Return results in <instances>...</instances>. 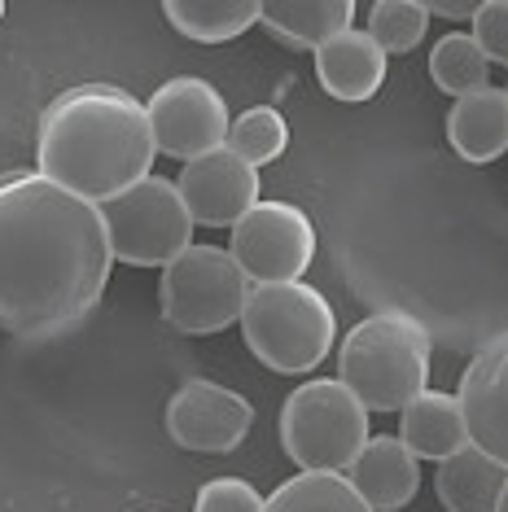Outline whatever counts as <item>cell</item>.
Returning <instances> with one entry per match:
<instances>
[{
	"mask_svg": "<svg viewBox=\"0 0 508 512\" xmlns=\"http://www.w3.org/2000/svg\"><path fill=\"white\" fill-rule=\"evenodd\" d=\"M110 232V250L119 263L132 267H167L193 246V215L180 197L176 180L149 176L101 206Z\"/></svg>",
	"mask_w": 508,
	"mask_h": 512,
	"instance_id": "8992f818",
	"label": "cell"
},
{
	"mask_svg": "<svg viewBox=\"0 0 508 512\" xmlns=\"http://www.w3.org/2000/svg\"><path fill=\"white\" fill-rule=\"evenodd\" d=\"M316 79L333 101L360 106V101H373L377 88L386 84V53L368 31L346 27L316 49Z\"/></svg>",
	"mask_w": 508,
	"mask_h": 512,
	"instance_id": "4fadbf2b",
	"label": "cell"
},
{
	"mask_svg": "<svg viewBox=\"0 0 508 512\" xmlns=\"http://www.w3.org/2000/svg\"><path fill=\"white\" fill-rule=\"evenodd\" d=\"M368 36L377 40L381 53H412L430 31V9L425 0H377L368 9Z\"/></svg>",
	"mask_w": 508,
	"mask_h": 512,
	"instance_id": "603a6c76",
	"label": "cell"
},
{
	"mask_svg": "<svg viewBox=\"0 0 508 512\" xmlns=\"http://www.w3.org/2000/svg\"><path fill=\"white\" fill-rule=\"evenodd\" d=\"M250 276L219 246H189L163 267V316L180 333H219L241 320Z\"/></svg>",
	"mask_w": 508,
	"mask_h": 512,
	"instance_id": "52a82bcc",
	"label": "cell"
},
{
	"mask_svg": "<svg viewBox=\"0 0 508 512\" xmlns=\"http://www.w3.org/2000/svg\"><path fill=\"white\" fill-rule=\"evenodd\" d=\"M149 123H154L158 154L193 162L211 149L228 145V101L215 84L198 75H176L149 97Z\"/></svg>",
	"mask_w": 508,
	"mask_h": 512,
	"instance_id": "9c48e42d",
	"label": "cell"
},
{
	"mask_svg": "<svg viewBox=\"0 0 508 512\" xmlns=\"http://www.w3.org/2000/svg\"><path fill=\"white\" fill-rule=\"evenodd\" d=\"M430 329L408 311H373L342 337L338 381L368 412H403L430 390Z\"/></svg>",
	"mask_w": 508,
	"mask_h": 512,
	"instance_id": "3957f363",
	"label": "cell"
},
{
	"mask_svg": "<svg viewBox=\"0 0 508 512\" xmlns=\"http://www.w3.org/2000/svg\"><path fill=\"white\" fill-rule=\"evenodd\" d=\"M0 18H5V0H0Z\"/></svg>",
	"mask_w": 508,
	"mask_h": 512,
	"instance_id": "83f0119b",
	"label": "cell"
},
{
	"mask_svg": "<svg viewBox=\"0 0 508 512\" xmlns=\"http://www.w3.org/2000/svg\"><path fill=\"white\" fill-rule=\"evenodd\" d=\"M285 145H290V123H285V114L276 106H250L228 127V149L237 158H246L254 171L281 158Z\"/></svg>",
	"mask_w": 508,
	"mask_h": 512,
	"instance_id": "7402d4cb",
	"label": "cell"
},
{
	"mask_svg": "<svg viewBox=\"0 0 508 512\" xmlns=\"http://www.w3.org/2000/svg\"><path fill=\"white\" fill-rule=\"evenodd\" d=\"M473 40L491 62L508 66V0H482L478 14H473Z\"/></svg>",
	"mask_w": 508,
	"mask_h": 512,
	"instance_id": "d4e9b609",
	"label": "cell"
},
{
	"mask_svg": "<svg viewBox=\"0 0 508 512\" xmlns=\"http://www.w3.org/2000/svg\"><path fill=\"white\" fill-rule=\"evenodd\" d=\"M263 512H373L346 473H294L268 495Z\"/></svg>",
	"mask_w": 508,
	"mask_h": 512,
	"instance_id": "ffe728a7",
	"label": "cell"
},
{
	"mask_svg": "<svg viewBox=\"0 0 508 512\" xmlns=\"http://www.w3.org/2000/svg\"><path fill=\"white\" fill-rule=\"evenodd\" d=\"M237 324L250 355L285 377H303V372L320 368L338 342V316H333L329 298L307 281L250 285Z\"/></svg>",
	"mask_w": 508,
	"mask_h": 512,
	"instance_id": "277c9868",
	"label": "cell"
},
{
	"mask_svg": "<svg viewBox=\"0 0 508 512\" xmlns=\"http://www.w3.org/2000/svg\"><path fill=\"white\" fill-rule=\"evenodd\" d=\"M355 5L351 0H272L263 5V27L290 49L316 53L325 40L351 27Z\"/></svg>",
	"mask_w": 508,
	"mask_h": 512,
	"instance_id": "ac0fdd59",
	"label": "cell"
},
{
	"mask_svg": "<svg viewBox=\"0 0 508 512\" xmlns=\"http://www.w3.org/2000/svg\"><path fill=\"white\" fill-rule=\"evenodd\" d=\"M163 14L184 40L224 44L263 22V5L259 0H167Z\"/></svg>",
	"mask_w": 508,
	"mask_h": 512,
	"instance_id": "d6986e66",
	"label": "cell"
},
{
	"mask_svg": "<svg viewBox=\"0 0 508 512\" xmlns=\"http://www.w3.org/2000/svg\"><path fill=\"white\" fill-rule=\"evenodd\" d=\"M447 141L465 162H495L508 154V92L491 84L460 97L447 114Z\"/></svg>",
	"mask_w": 508,
	"mask_h": 512,
	"instance_id": "2e32d148",
	"label": "cell"
},
{
	"mask_svg": "<svg viewBox=\"0 0 508 512\" xmlns=\"http://www.w3.org/2000/svg\"><path fill=\"white\" fill-rule=\"evenodd\" d=\"M399 438L417 460H452L456 451L469 447L465 407H460L456 394L425 390L399 412Z\"/></svg>",
	"mask_w": 508,
	"mask_h": 512,
	"instance_id": "9a60e30c",
	"label": "cell"
},
{
	"mask_svg": "<svg viewBox=\"0 0 508 512\" xmlns=\"http://www.w3.org/2000/svg\"><path fill=\"white\" fill-rule=\"evenodd\" d=\"M36 158L40 176L106 206L154 171L158 141L149 106L114 84L66 88L40 119Z\"/></svg>",
	"mask_w": 508,
	"mask_h": 512,
	"instance_id": "7a4b0ae2",
	"label": "cell"
},
{
	"mask_svg": "<svg viewBox=\"0 0 508 512\" xmlns=\"http://www.w3.org/2000/svg\"><path fill=\"white\" fill-rule=\"evenodd\" d=\"M456 399L465 407L469 447L487 451L508 469V333H495L487 346H478Z\"/></svg>",
	"mask_w": 508,
	"mask_h": 512,
	"instance_id": "7c38bea8",
	"label": "cell"
},
{
	"mask_svg": "<svg viewBox=\"0 0 508 512\" xmlns=\"http://www.w3.org/2000/svg\"><path fill=\"white\" fill-rule=\"evenodd\" d=\"M482 0H425L430 18H452V22H473Z\"/></svg>",
	"mask_w": 508,
	"mask_h": 512,
	"instance_id": "484cf974",
	"label": "cell"
},
{
	"mask_svg": "<svg viewBox=\"0 0 508 512\" xmlns=\"http://www.w3.org/2000/svg\"><path fill=\"white\" fill-rule=\"evenodd\" d=\"M504 92H508V88H504Z\"/></svg>",
	"mask_w": 508,
	"mask_h": 512,
	"instance_id": "f546056e",
	"label": "cell"
},
{
	"mask_svg": "<svg viewBox=\"0 0 508 512\" xmlns=\"http://www.w3.org/2000/svg\"><path fill=\"white\" fill-rule=\"evenodd\" d=\"M368 438V407L338 377L303 381L281 403V447L303 473H351Z\"/></svg>",
	"mask_w": 508,
	"mask_h": 512,
	"instance_id": "5b68a950",
	"label": "cell"
},
{
	"mask_svg": "<svg viewBox=\"0 0 508 512\" xmlns=\"http://www.w3.org/2000/svg\"><path fill=\"white\" fill-rule=\"evenodd\" d=\"M495 512H508V482H504V491H500V504H495Z\"/></svg>",
	"mask_w": 508,
	"mask_h": 512,
	"instance_id": "4316f807",
	"label": "cell"
},
{
	"mask_svg": "<svg viewBox=\"0 0 508 512\" xmlns=\"http://www.w3.org/2000/svg\"><path fill=\"white\" fill-rule=\"evenodd\" d=\"M254 425V407L246 394L215 386V381H184L167 403V434L176 447L198 456H228L246 442Z\"/></svg>",
	"mask_w": 508,
	"mask_h": 512,
	"instance_id": "30bf717a",
	"label": "cell"
},
{
	"mask_svg": "<svg viewBox=\"0 0 508 512\" xmlns=\"http://www.w3.org/2000/svg\"><path fill=\"white\" fill-rule=\"evenodd\" d=\"M430 79L447 97H469V92L491 88V57L478 49L469 31H447L430 49Z\"/></svg>",
	"mask_w": 508,
	"mask_h": 512,
	"instance_id": "44dd1931",
	"label": "cell"
},
{
	"mask_svg": "<svg viewBox=\"0 0 508 512\" xmlns=\"http://www.w3.org/2000/svg\"><path fill=\"white\" fill-rule=\"evenodd\" d=\"M263 499L246 477H211V482L198 491V504L193 512H263Z\"/></svg>",
	"mask_w": 508,
	"mask_h": 512,
	"instance_id": "cb8c5ba5",
	"label": "cell"
},
{
	"mask_svg": "<svg viewBox=\"0 0 508 512\" xmlns=\"http://www.w3.org/2000/svg\"><path fill=\"white\" fill-rule=\"evenodd\" d=\"M346 477L355 482V491L368 499L373 512H399L421 491V460L403 447V438L377 434L368 438V447L360 451V460L351 464Z\"/></svg>",
	"mask_w": 508,
	"mask_h": 512,
	"instance_id": "5bb4252c",
	"label": "cell"
},
{
	"mask_svg": "<svg viewBox=\"0 0 508 512\" xmlns=\"http://www.w3.org/2000/svg\"><path fill=\"white\" fill-rule=\"evenodd\" d=\"M504 482H508V469L478 447L456 451V456L443 460L434 473L438 504L447 512H495Z\"/></svg>",
	"mask_w": 508,
	"mask_h": 512,
	"instance_id": "e0dca14e",
	"label": "cell"
},
{
	"mask_svg": "<svg viewBox=\"0 0 508 512\" xmlns=\"http://www.w3.org/2000/svg\"><path fill=\"white\" fill-rule=\"evenodd\" d=\"M114 267L101 206L40 171L0 176V329L53 337L88 316Z\"/></svg>",
	"mask_w": 508,
	"mask_h": 512,
	"instance_id": "6da1fadb",
	"label": "cell"
},
{
	"mask_svg": "<svg viewBox=\"0 0 508 512\" xmlns=\"http://www.w3.org/2000/svg\"><path fill=\"white\" fill-rule=\"evenodd\" d=\"M154 512H158V508H154Z\"/></svg>",
	"mask_w": 508,
	"mask_h": 512,
	"instance_id": "f1b7e54d",
	"label": "cell"
},
{
	"mask_svg": "<svg viewBox=\"0 0 508 512\" xmlns=\"http://www.w3.org/2000/svg\"><path fill=\"white\" fill-rule=\"evenodd\" d=\"M228 254L241 263L250 285L303 281V272L316 259V228H311L303 206L259 202L241 224H233Z\"/></svg>",
	"mask_w": 508,
	"mask_h": 512,
	"instance_id": "ba28073f",
	"label": "cell"
},
{
	"mask_svg": "<svg viewBox=\"0 0 508 512\" xmlns=\"http://www.w3.org/2000/svg\"><path fill=\"white\" fill-rule=\"evenodd\" d=\"M176 184H180V197L189 206L193 224H206V228H233L263 202L259 171L246 158H237L228 145L184 162Z\"/></svg>",
	"mask_w": 508,
	"mask_h": 512,
	"instance_id": "8fae6325",
	"label": "cell"
}]
</instances>
